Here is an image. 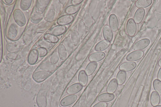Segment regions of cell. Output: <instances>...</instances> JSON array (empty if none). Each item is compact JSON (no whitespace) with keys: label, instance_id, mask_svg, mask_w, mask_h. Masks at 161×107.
<instances>
[{"label":"cell","instance_id":"20","mask_svg":"<svg viewBox=\"0 0 161 107\" xmlns=\"http://www.w3.org/2000/svg\"><path fill=\"white\" fill-rule=\"evenodd\" d=\"M43 18L42 13L38 11L36 9L32 12L31 16V20L32 22L37 23L40 22Z\"/></svg>","mask_w":161,"mask_h":107},{"label":"cell","instance_id":"40","mask_svg":"<svg viewBox=\"0 0 161 107\" xmlns=\"http://www.w3.org/2000/svg\"><path fill=\"white\" fill-rule=\"evenodd\" d=\"M31 1H21V8L24 10H28L30 7Z\"/></svg>","mask_w":161,"mask_h":107},{"label":"cell","instance_id":"22","mask_svg":"<svg viewBox=\"0 0 161 107\" xmlns=\"http://www.w3.org/2000/svg\"><path fill=\"white\" fill-rule=\"evenodd\" d=\"M87 27L83 21H80L78 25V32L80 38L83 39L85 37L87 33Z\"/></svg>","mask_w":161,"mask_h":107},{"label":"cell","instance_id":"47","mask_svg":"<svg viewBox=\"0 0 161 107\" xmlns=\"http://www.w3.org/2000/svg\"><path fill=\"white\" fill-rule=\"evenodd\" d=\"M83 1V0H73L72 2L73 5L77 6L81 4Z\"/></svg>","mask_w":161,"mask_h":107},{"label":"cell","instance_id":"9","mask_svg":"<svg viewBox=\"0 0 161 107\" xmlns=\"http://www.w3.org/2000/svg\"><path fill=\"white\" fill-rule=\"evenodd\" d=\"M150 43V40L148 39L141 40L135 44L134 49L135 51L141 50L147 48Z\"/></svg>","mask_w":161,"mask_h":107},{"label":"cell","instance_id":"7","mask_svg":"<svg viewBox=\"0 0 161 107\" xmlns=\"http://www.w3.org/2000/svg\"><path fill=\"white\" fill-rule=\"evenodd\" d=\"M73 16L71 15H66L59 17L57 20V23L59 25L63 26L71 23L74 20Z\"/></svg>","mask_w":161,"mask_h":107},{"label":"cell","instance_id":"27","mask_svg":"<svg viewBox=\"0 0 161 107\" xmlns=\"http://www.w3.org/2000/svg\"><path fill=\"white\" fill-rule=\"evenodd\" d=\"M126 78V73L125 71L120 70L118 73L116 80L118 85H121L125 82Z\"/></svg>","mask_w":161,"mask_h":107},{"label":"cell","instance_id":"11","mask_svg":"<svg viewBox=\"0 0 161 107\" xmlns=\"http://www.w3.org/2000/svg\"><path fill=\"white\" fill-rule=\"evenodd\" d=\"M55 12L53 5L48 7L44 15L45 20L48 22H52L54 17Z\"/></svg>","mask_w":161,"mask_h":107},{"label":"cell","instance_id":"39","mask_svg":"<svg viewBox=\"0 0 161 107\" xmlns=\"http://www.w3.org/2000/svg\"><path fill=\"white\" fill-rule=\"evenodd\" d=\"M44 38L45 40L53 43H57L59 41V39L57 37L50 34H47L45 35Z\"/></svg>","mask_w":161,"mask_h":107},{"label":"cell","instance_id":"33","mask_svg":"<svg viewBox=\"0 0 161 107\" xmlns=\"http://www.w3.org/2000/svg\"><path fill=\"white\" fill-rule=\"evenodd\" d=\"M152 2L151 0H139L136 2L135 5L138 8H145L151 5Z\"/></svg>","mask_w":161,"mask_h":107},{"label":"cell","instance_id":"18","mask_svg":"<svg viewBox=\"0 0 161 107\" xmlns=\"http://www.w3.org/2000/svg\"><path fill=\"white\" fill-rule=\"evenodd\" d=\"M145 11L143 8L138 9L134 16V21L136 24H140L143 21L145 15Z\"/></svg>","mask_w":161,"mask_h":107},{"label":"cell","instance_id":"30","mask_svg":"<svg viewBox=\"0 0 161 107\" xmlns=\"http://www.w3.org/2000/svg\"><path fill=\"white\" fill-rule=\"evenodd\" d=\"M71 39L74 45L78 46L80 43V37L78 32L75 30H73L71 33Z\"/></svg>","mask_w":161,"mask_h":107},{"label":"cell","instance_id":"50","mask_svg":"<svg viewBox=\"0 0 161 107\" xmlns=\"http://www.w3.org/2000/svg\"><path fill=\"white\" fill-rule=\"evenodd\" d=\"M67 1H59V2L60 3L62 4H65L67 2Z\"/></svg>","mask_w":161,"mask_h":107},{"label":"cell","instance_id":"2","mask_svg":"<svg viewBox=\"0 0 161 107\" xmlns=\"http://www.w3.org/2000/svg\"><path fill=\"white\" fill-rule=\"evenodd\" d=\"M13 17L16 23L20 26L26 24V18L23 13L20 9L16 10L13 13Z\"/></svg>","mask_w":161,"mask_h":107},{"label":"cell","instance_id":"17","mask_svg":"<svg viewBox=\"0 0 161 107\" xmlns=\"http://www.w3.org/2000/svg\"><path fill=\"white\" fill-rule=\"evenodd\" d=\"M114 98L115 95L113 94L105 93L99 95L97 99L100 102H107L113 100Z\"/></svg>","mask_w":161,"mask_h":107},{"label":"cell","instance_id":"19","mask_svg":"<svg viewBox=\"0 0 161 107\" xmlns=\"http://www.w3.org/2000/svg\"><path fill=\"white\" fill-rule=\"evenodd\" d=\"M98 64L97 62H91L86 67L85 72L88 76L92 75L95 72L97 68Z\"/></svg>","mask_w":161,"mask_h":107},{"label":"cell","instance_id":"31","mask_svg":"<svg viewBox=\"0 0 161 107\" xmlns=\"http://www.w3.org/2000/svg\"><path fill=\"white\" fill-rule=\"evenodd\" d=\"M49 1H38L36 4V10L42 13L48 7L49 3Z\"/></svg>","mask_w":161,"mask_h":107},{"label":"cell","instance_id":"4","mask_svg":"<svg viewBox=\"0 0 161 107\" xmlns=\"http://www.w3.org/2000/svg\"><path fill=\"white\" fill-rule=\"evenodd\" d=\"M78 99L76 95H70L63 98L60 101V105L63 107H67L74 103Z\"/></svg>","mask_w":161,"mask_h":107},{"label":"cell","instance_id":"48","mask_svg":"<svg viewBox=\"0 0 161 107\" xmlns=\"http://www.w3.org/2000/svg\"><path fill=\"white\" fill-rule=\"evenodd\" d=\"M158 79L161 81V67L159 70L157 74Z\"/></svg>","mask_w":161,"mask_h":107},{"label":"cell","instance_id":"21","mask_svg":"<svg viewBox=\"0 0 161 107\" xmlns=\"http://www.w3.org/2000/svg\"><path fill=\"white\" fill-rule=\"evenodd\" d=\"M78 80L79 83L83 86L87 85L88 81V77L84 70H82L79 72Z\"/></svg>","mask_w":161,"mask_h":107},{"label":"cell","instance_id":"10","mask_svg":"<svg viewBox=\"0 0 161 107\" xmlns=\"http://www.w3.org/2000/svg\"><path fill=\"white\" fill-rule=\"evenodd\" d=\"M109 22L110 27L112 31H117L118 29L119 22L116 16L114 14H111L109 17Z\"/></svg>","mask_w":161,"mask_h":107},{"label":"cell","instance_id":"24","mask_svg":"<svg viewBox=\"0 0 161 107\" xmlns=\"http://www.w3.org/2000/svg\"><path fill=\"white\" fill-rule=\"evenodd\" d=\"M38 58V55L37 51L35 50H32L28 55V62L30 64H34L37 62Z\"/></svg>","mask_w":161,"mask_h":107},{"label":"cell","instance_id":"3","mask_svg":"<svg viewBox=\"0 0 161 107\" xmlns=\"http://www.w3.org/2000/svg\"><path fill=\"white\" fill-rule=\"evenodd\" d=\"M126 30L129 36L133 37L137 30V25L133 19H130L128 21L126 25Z\"/></svg>","mask_w":161,"mask_h":107},{"label":"cell","instance_id":"12","mask_svg":"<svg viewBox=\"0 0 161 107\" xmlns=\"http://www.w3.org/2000/svg\"><path fill=\"white\" fill-rule=\"evenodd\" d=\"M106 54L103 52H98L92 54L89 57L91 62H97L103 60L105 57Z\"/></svg>","mask_w":161,"mask_h":107},{"label":"cell","instance_id":"26","mask_svg":"<svg viewBox=\"0 0 161 107\" xmlns=\"http://www.w3.org/2000/svg\"><path fill=\"white\" fill-rule=\"evenodd\" d=\"M160 98L159 95L155 91H153L150 95V101L153 106L158 105L160 102Z\"/></svg>","mask_w":161,"mask_h":107},{"label":"cell","instance_id":"28","mask_svg":"<svg viewBox=\"0 0 161 107\" xmlns=\"http://www.w3.org/2000/svg\"><path fill=\"white\" fill-rule=\"evenodd\" d=\"M83 22L87 28L89 29L93 25L92 17L89 12H87L85 14L83 18Z\"/></svg>","mask_w":161,"mask_h":107},{"label":"cell","instance_id":"32","mask_svg":"<svg viewBox=\"0 0 161 107\" xmlns=\"http://www.w3.org/2000/svg\"><path fill=\"white\" fill-rule=\"evenodd\" d=\"M39 67L41 69L43 70L49 71L54 70L56 66L54 64L51 63L45 62L40 64Z\"/></svg>","mask_w":161,"mask_h":107},{"label":"cell","instance_id":"1","mask_svg":"<svg viewBox=\"0 0 161 107\" xmlns=\"http://www.w3.org/2000/svg\"><path fill=\"white\" fill-rule=\"evenodd\" d=\"M51 80H47L44 83L38 93L36 102L39 107H46L47 104V95L50 88Z\"/></svg>","mask_w":161,"mask_h":107},{"label":"cell","instance_id":"43","mask_svg":"<svg viewBox=\"0 0 161 107\" xmlns=\"http://www.w3.org/2000/svg\"><path fill=\"white\" fill-rule=\"evenodd\" d=\"M37 51L38 56L41 57L45 56L47 53L46 49L41 47L38 48Z\"/></svg>","mask_w":161,"mask_h":107},{"label":"cell","instance_id":"52","mask_svg":"<svg viewBox=\"0 0 161 107\" xmlns=\"http://www.w3.org/2000/svg\"><path fill=\"white\" fill-rule=\"evenodd\" d=\"M158 65L159 66L161 67V58L159 59V61Z\"/></svg>","mask_w":161,"mask_h":107},{"label":"cell","instance_id":"42","mask_svg":"<svg viewBox=\"0 0 161 107\" xmlns=\"http://www.w3.org/2000/svg\"><path fill=\"white\" fill-rule=\"evenodd\" d=\"M60 96L59 95L55 94L54 96L51 107H58Z\"/></svg>","mask_w":161,"mask_h":107},{"label":"cell","instance_id":"6","mask_svg":"<svg viewBox=\"0 0 161 107\" xmlns=\"http://www.w3.org/2000/svg\"><path fill=\"white\" fill-rule=\"evenodd\" d=\"M50 75L49 71L42 70L34 73L33 75L34 79L36 81L41 82L48 77Z\"/></svg>","mask_w":161,"mask_h":107},{"label":"cell","instance_id":"25","mask_svg":"<svg viewBox=\"0 0 161 107\" xmlns=\"http://www.w3.org/2000/svg\"><path fill=\"white\" fill-rule=\"evenodd\" d=\"M64 46L69 54H71L74 50V44L71 39L68 37L64 41Z\"/></svg>","mask_w":161,"mask_h":107},{"label":"cell","instance_id":"14","mask_svg":"<svg viewBox=\"0 0 161 107\" xmlns=\"http://www.w3.org/2000/svg\"><path fill=\"white\" fill-rule=\"evenodd\" d=\"M67 30L66 26H63L58 25L52 28L50 32L54 35H59L65 33Z\"/></svg>","mask_w":161,"mask_h":107},{"label":"cell","instance_id":"35","mask_svg":"<svg viewBox=\"0 0 161 107\" xmlns=\"http://www.w3.org/2000/svg\"><path fill=\"white\" fill-rule=\"evenodd\" d=\"M79 9V7L78 6L71 5L67 8L65 12L67 14L71 15L78 12Z\"/></svg>","mask_w":161,"mask_h":107},{"label":"cell","instance_id":"46","mask_svg":"<svg viewBox=\"0 0 161 107\" xmlns=\"http://www.w3.org/2000/svg\"><path fill=\"white\" fill-rule=\"evenodd\" d=\"M107 104L106 102H99L96 103L92 107H107Z\"/></svg>","mask_w":161,"mask_h":107},{"label":"cell","instance_id":"16","mask_svg":"<svg viewBox=\"0 0 161 107\" xmlns=\"http://www.w3.org/2000/svg\"><path fill=\"white\" fill-rule=\"evenodd\" d=\"M110 45V42L106 40H103L97 44L95 50L97 52H102L107 49Z\"/></svg>","mask_w":161,"mask_h":107},{"label":"cell","instance_id":"5","mask_svg":"<svg viewBox=\"0 0 161 107\" xmlns=\"http://www.w3.org/2000/svg\"><path fill=\"white\" fill-rule=\"evenodd\" d=\"M144 54V52L141 50L135 51L128 54L126 57V59L129 61H137L142 58Z\"/></svg>","mask_w":161,"mask_h":107},{"label":"cell","instance_id":"34","mask_svg":"<svg viewBox=\"0 0 161 107\" xmlns=\"http://www.w3.org/2000/svg\"><path fill=\"white\" fill-rule=\"evenodd\" d=\"M17 32L15 26L12 24L8 32V37L11 40L14 39L16 37Z\"/></svg>","mask_w":161,"mask_h":107},{"label":"cell","instance_id":"38","mask_svg":"<svg viewBox=\"0 0 161 107\" xmlns=\"http://www.w3.org/2000/svg\"><path fill=\"white\" fill-rule=\"evenodd\" d=\"M153 86L155 91L161 95V81L158 79L155 80L153 82Z\"/></svg>","mask_w":161,"mask_h":107},{"label":"cell","instance_id":"45","mask_svg":"<svg viewBox=\"0 0 161 107\" xmlns=\"http://www.w3.org/2000/svg\"><path fill=\"white\" fill-rule=\"evenodd\" d=\"M18 56V54L15 53H10L7 54V57L10 59L15 60Z\"/></svg>","mask_w":161,"mask_h":107},{"label":"cell","instance_id":"29","mask_svg":"<svg viewBox=\"0 0 161 107\" xmlns=\"http://www.w3.org/2000/svg\"><path fill=\"white\" fill-rule=\"evenodd\" d=\"M58 52L59 57L62 61L65 60L67 56V51L65 46L62 44H60L58 48Z\"/></svg>","mask_w":161,"mask_h":107},{"label":"cell","instance_id":"41","mask_svg":"<svg viewBox=\"0 0 161 107\" xmlns=\"http://www.w3.org/2000/svg\"><path fill=\"white\" fill-rule=\"evenodd\" d=\"M52 5L55 11L58 13H60L61 11V7L59 1H54Z\"/></svg>","mask_w":161,"mask_h":107},{"label":"cell","instance_id":"23","mask_svg":"<svg viewBox=\"0 0 161 107\" xmlns=\"http://www.w3.org/2000/svg\"><path fill=\"white\" fill-rule=\"evenodd\" d=\"M118 86V84L116 79L112 80L109 82L107 88L108 93L113 94L116 91Z\"/></svg>","mask_w":161,"mask_h":107},{"label":"cell","instance_id":"51","mask_svg":"<svg viewBox=\"0 0 161 107\" xmlns=\"http://www.w3.org/2000/svg\"><path fill=\"white\" fill-rule=\"evenodd\" d=\"M5 1L7 4H11L12 3L13 1H11H11L10 0V1H6V0Z\"/></svg>","mask_w":161,"mask_h":107},{"label":"cell","instance_id":"36","mask_svg":"<svg viewBox=\"0 0 161 107\" xmlns=\"http://www.w3.org/2000/svg\"><path fill=\"white\" fill-rule=\"evenodd\" d=\"M38 44L40 47L45 49H50L52 46V44L51 42L45 40H40Z\"/></svg>","mask_w":161,"mask_h":107},{"label":"cell","instance_id":"53","mask_svg":"<svg viewBox=\"0 0 161 107\" xmlns=\"http://www.w3.org/2000/svg\"><path fill=\"white\" fill-rule=\"evenodd\" d=\"M152 107H161V105H158L155 106H153Z\"/></svg>","mask_w":161,"mask_h":107},{"label":"cell","instance_id":"49","mask_svg":"<svg viewBox=\"0 0 161 107\" xmlns=\"http://www.w3.org/2000/svg\"><path fill=\"white\" fill-rule=\"evenodd\" d=\"M82 103L81 102H78L73 107H80Z\"/></svg>","mask_w":161,"mask_h":107},{"label":"cell","instance_id":"15","mask_svg":"<svg viewBox=\"0 0 161 107\" xmlns=\"http://www.w3.org/2000/svg\"><path fill=\"white\" fill-rule=\"evenodd\" d=\"M83 86L80 83L74 84L70 86L67 89V93L70 95H75L83 89Z\"/></svg>","mask_w":161,"mask_h":107},{"label":"cell","instance_id":"44","mask_svg":"<svg viewBox=\"0 0 161 107\" xmlns=\"http://www.w3.org/2000/svg\"><path fill=\"white\" fill-rule=\"evenodd\" d=\"M59 58L58 54L56 52L54 53L53 54L51 57V63L54 64H56L58 62Z\"/></svg>","mask_w":161,"mask_h":107},{"label":"cell","instance_id":"8","mask_svg":"<svg viewBox=\"0 0 161 107\" xmlns=\"http://www.w3.org/2000/svg\"><path fill=\"white\" fill-rule=\"evenodd\" d=\"M137 66L135 62L131 61L125 62L120 65L119 68L120 70L129 72L135 69Z\"/></svg>","mask_w":161,"mask_h":107},{"label":"cell","instance_id":"13","mask_svg":"<svg viewBox=\"0 0 161 107\" xmlns=\"http://www.w3.org/2000/svg\"><path fill=\"white\" fill-rule=\"evenodd\" d=\"M103 33L105 39L110 42H111L113 39V35L112 30L110 26L107 25L104 26Z\"/></svg>","mask_w":161,"mask_h":107},{"label":"cell","instance_id":"37","mask_svg":"<svg viewBox=\"0 0 161 107\" xmlns=\"http://www.w3.org/2000/svg\"><path fill=\"white\" fill-rule=\"evenodd\" d=\"M7 51L10 53H16L20 49V46L16 43H13L9 45L7 47Z\"/></svg>","mask_w":161,"mask_h":107}]
</instances>
